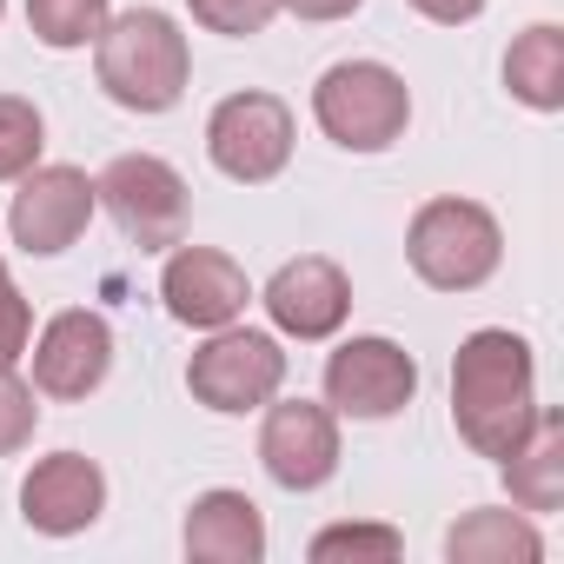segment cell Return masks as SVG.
Wrapping results in <instances>:
<instances>
[{
    "instance_id": "7a4b0ae2",
    "label": "cell",
    "mask_w": 564,
    "mask_h": 564,
    "mask_svg": "<svg viewBox=\"0 0 564 564\" xmlns=\"http://www.w3.org/2000/svg\"><path fill=\"white\" fill-rule=\"evenodd\" d=\"M94 74H100V94L127 113H166L186 100V80H193V47L180 34L173 14L160 8H127L100 28L94 41Z\"/></svg>"
},
{
    "instance_id": "4fadbf2b",
    "label": "cell",
    "mask_w": 564,
    "mask_h": 564,
    "mask_svg": "<svg viewBox=\"0 0 564 564\" xmlns=\"http://www.w3.org/2000/svg\"><path fill=\"white\" fill-rule=\"evenodd\" d=\"M160 300H166V313H173L180 326L219 333V326H232V319L246 313L252 286H246V265L226 259L219 246H186V239H180V246L166 252V265H160Z\"/></svg>"
},
{
    "instance_id": "5bb4252c",
    "label": "cell",
    "mask_w": 564,
    "mask_h": 564,
    "mask_svg": "<svg viewBox=\"0 0 564 564\" xmlns=\"http://www.w3.org/2000/svg\"><path fill=\"white\" fill-rule=\"evenodd\" d=\"M107 511V471L80 452H47L34 458V471L21 478V518L41 538H74L94 531Z\"/></svg>"
},
{
    "instance_id": "ac0fdd59",
    "label": "cell",
    "mask_w": 564,
    "mask_h": 564,
    "mask_svg": "<svg viewBox=\"0 0 564 564\" xmlns=\"http://www.w3.org/2000/svg\"><path fill=\"white\" fill-rule=\"evenodd\" d=\"M505 87L511 100H524L531 113H557L564 107V34L551 21L524 28L505 54Z\"/></svg>"
},
{
    "instance_id": "484cf974",
    "label": "cell",
    "mask_w": 564,
    "mask_h": 564,
    "mask_svg": "<svg viewBox=\"0 0 564 564\" xmlns=\"http://www.w3.org/2000/svg\"><path fill=\"white\" fill-rule=\"evenodd\" d=\"M412 8H419L425 21H438V28H465V21L485 14V0H412Z\"/></svg>"
},
{
    "instance_id": "d6986e66",
    "label": "cell",
    "mask_w": 564,
    "mask_h": 564,
    "mask_svg": "<svg viewBox=\"0 0 564 564\" xmlns=\"http://www.w3.org/2000/svg\"><path fill=\"white\" fill-rule=\"evenodd\" d=\"M107 21H113V0H28V28H34V41L54 47V54L94 47Z\"/></svg>"
},
{
    "instance_id": "9c48e42d",
    "label": "cell",
    "mask_w": 564,
    "mask_h": 564,
    "mask_svg": "<svg viewBox=\"0 0 564 564\" xmlns=\"http://www.w3.org/2000/svg\"><path fill=\"white\" fill-rule=\"evenodd\" d=\"M259 465L279 491H319L339 471V412L313 399H265Z\"/></svg>"
},
{
    "instance_id": "44dd1931",
    "label": "cell",
    "mask_w": 564,
    "mask_h": 564,
    "mask_svg": "<svg viewBox=\"0 0 564 564\" xmlns=\"http://www.w3.org/2000/svg\"><path fill=\"white\" fill-rule=\"evenodd\" d=\"M306 551H313L319 564H333V557H372V564H392V557L405 551V538H399L392 524H326Z\"/></svg>"
},
{
    "instance_id": "30bf717a",
    "label": "cell",
    "mask_w": 564,
    "mask_h": 564,
    "mask_svg": "<svg viewBox=\"0 0 564 564\" xmlns=\"http://www.w3.org/2000/svg\"><path fill=\"white\" fill-rule=\"evenodd\" d=\"M28 352H34V392L61 399V405H80L113 372V326L87 306H67L28 339Z\"/></svg>"
},
{
    "instance_id": "ba28073f",
    "label": "cell",
    "mask_w": 564,
    "mask_h": 564,
    "mask_svg": "<svg viewBox=\"0 0 564 564\" xmlns=\"http://www.w3.org/2000/svg\"><path fill=\"white\" fill-rule=\"evenodd\" d=\"M412 399H419V359L386 333H359L326 359V405L339 419L379 425V419H399Z\"/></svg>"
},
{
    "instance_id": "ffe728a7",
    "label": "cell",
    "mask_w": 564,
    "mask_h": 564,
    "mask_svg": "<svg viewBox=\"0 0 564 564\" xmlns=\"http://www.w3.org/2000/svg\"><path fill=\"white\" fill-rule=\"evenodd\" d=\"M41 147H47V120L34 100L21 94H0V180H21L41 166Z\"/></svg>"
},
{
    "instance_id": "3957f363",
    "label": "cell",
    "mask_w": 564,
    "mask_h": 564,
    "mask_svg": "<svg viewBox=\"0 0 564 564\" xmlns=\"http://www.w3.org/2000/svg\"><path fill=\"white\" fill-rule=\"evenodd\" d=\"M405 259H412V272L425 279L432 293H478L485 279L498 272V259H505V232H498V219L478 199L438 193V199H425L412 213Z\"/></svg>"
},
{
    "instance_id": "cb8c5ba5",
    "label": "cell",
    "mask_w": 564,
    "mask_h": 564,
    "mask_svg": "<svg viewBox=\"0 0 564 564\" xmlns=\"http://www.w3.org/2000/svg\"><path fill=\"white\" fill-rule=\"evenodd\" d=\"M28 339H34V306L21 300L8 259H0V359H21V352H28Z\"/></svg>"
},
{
    "instance_id": "277c9868",
    "label": "cell",
    "mask_w": 564,
    "mask_h": 564,
    "mask_svg": "<svg viewBox=\"0 0 564 564\" xmlns=\"http://www.w3.org/2000/svg\"><path fill=\"white\" fill-rule=\"evenodd\" d=\"M313 120L346 153H386L412 127V87L386 61H339L313 87Z\"/></svg>"
},
{
    "instance_id": "4316f807",
    "label": "cell",
    "mask_w": 564,
    "mask_h": 564,
    "mask_svg": "<svg viewBox=\"0 0 564 564\" xmlns=\"http://www.w3.org/2000/svg\"><path fill=\"white\" fill-rule=\"evenodd\" d=\"M0 14H8V0H0Z\"/></svg>"
},
{
    "instance_id": "7402d4cb",
    "label": "cell",
    "mask_w": 564,
    "mask_h": 564,
    "mask_svg": "<svg viewBox=\"0 0 564 564\" xmlns=\"http://www.w3.org/2000/svg\"><path fill=\"white\" fill-rule=\"evenodd\" d=\"M34 425H41L34 386L14 372V359H0V458L28 452V445H34Z\"/></svg>"
},
{
    "instance_id": "7c38bea8",
    "label": "cell",
    "mask_w": 564,
    "mask_h": 564,
    "mask_svg": "<svg viewBox=\"0 0 564 564\" xmlns=\"http://www.w3.org/2000/svg\"><path fill=\"white\" fill-rule=\"evenodd\" d=\"M94 206H100V193L80 166H34V173H21V193L8 206V232L21 252L61 259L94 226Z\"/></svg>"
},
{
    "instance_id": "e0dca14e",
    "label": "cell",
    "mask_w": 564,
    "mask_h": 564,
    "mask_svg": "<svg viewBox=\"0 0 564 564\" xmlns=\"http://www.w3.org/2000/svg\"><path fill=\"white\" fill-rule=\"evenodd\" d=\"M445 557L452 564H538L544 557V538H538V524H531V511H498V505H485V511H465L452 531H445Z\"/></svg>"
},
{
    "instance_id": "6da1fadb",
    "label": "cell",
    "mask_w": 564,
    "mask_h": 564,
    "mask_svg": "<svg viewBox=\"0 0 564 564\" xmlns=\"http://www.w3.org/2000/svg\"><path fill=\"white\" fill-rule=\"evenodd\" d=\"M538 419V359L531 339L505 326H478L452 352V425L478 458H511Z\"/></svg>"
},
{
    "instance_id": "9a60e30c",
    "label": "cell",
    "mask_w": 564,
    "mask_h": 564,
    "mask_svg": "<svg viewBox=\"0 0 564 564\" xmlns=\"http://www.w3.org/2000/svg\"><path fill=\"white\" fill-rule=\"evenodd\" d=\"M180 544H186V557H199V564H259V557H265V518H259V505H252L246 491L213 485V491H199V498L186 505Z\"/></svg>"
},
{
    "instance_id": "8992f818",
    "label": "cell",
    "mask_w": 564,
    "mask_h": 564,
    "mask_svg": "<svg viewBox=\"0 0 564 564\" xmlns=\"http://www.w3.org/2000/svg\"><path fill=\"white\" fill-rule=\"evenodd\" d=\"M100 206L113 213V226L140 246V252H173L186 239V219H193V199H186V180L173 160L160 153H120L107 160V173L94 180Z\"/></svg>"
},
{
    "instance_id": "52a82bcc",
    "label": "cell",
    "mask_w": 564,
    "mask_h": 564,
    "mask_svg": "<svg viewBox=\"0 0 564 564\" xmlns=\"http://www.w3.org/2000/svg\"><path fill=\"white\" fill-rule=\"evenodd\" d=\"M206 160L239 186L279 180L286 160H293V107L279 94H259V87L226 94L213 107V120H206Z\"/></svg>"
},
{
    "instance_id": "603a6c76",
    "label": "cell",
    "mask_w": 564,
    "mask_h": 564,
    "mask_svg": "<svg viewBox=\"0 0 564 564\" xmlns=\"http://www.w3.org/2000/svg\"><path fill=\"white\" fill-rule=\"evenodd\" d=\"M186 8L206 34H226V41H252L279 21V0H186Z\"/></svg>"
},
{
    "instance_id": "5b68a950",
    "label": "cell",
    "mask_w": 564,
    "mask_h": 564,
    "mask_svg": "<svg viewBox=\"0 0 564 564\" xmlns=\"http://www.w3.org/2000/svg\"><path fill=\"white\" fill-rule=\"evenodd\" d=\"M279 386H286V352H279V339L252 333L239 319L206 333V346L186 359V392L219 419L265 412V399H279Z\"/></svg>"
},
{
    "instance_id": "2e32d148",
    "label": "cell",
    "mask_w": 564,
    "mask_h": 564,
    "mask_svg": "<svg viewBox=\"0 0 564 564\" xmlns=\"http://www.w3.org/2000/svg\"><path fill=\"white\" fill-rule=\"evenodd\" d=\"M498 471H505V491H511L518 511H531V518L557 511L564 505V419L538 405L531 432L518 438L511 458H498Z\"/></svg>"
},
{
    "instance_id": "d4e9b609",
    "label": "cell",
    "mask_w": 564,
    "mask_h": 564,
    "mask_svg": "<svg viewBox=\"0 0 564 564\" xmlns=\"http://www.w3.org/2000/svg\"><path fill=\"white\" fill-rule=\"evenodd\" d=\"M366 0H279V14H300V21H352Z\"/></svg>"
},
{
    "instance_id": "8fae6325",
    "label": "cell",
    "mask_w": 564,
    "mask_h": 564,
    "mask_svg": "<svg viewBox=\"0 0 564 564\" xmlns=\"http://www.w3.org/2000/svg\"><path fill=\"white\" fill-rule=\"evenodd\" d=\"M259 306H265V319L286 333V339L319 346V339H333V333L352 319V279H346L339 259L300 252V259H286V265L265 279Z\"/></svg>"
}]
</instances>
